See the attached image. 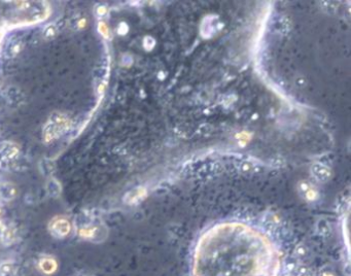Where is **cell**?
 Listing matches in <instances>:
<instances>
[{"label":"cell","mask_w":351,"mask_h":276,"mask_svg":"<svg viewBox=\"0 0 351 276\" xmlns=\"http://www.w3.org/2000/svg\"><path fill=\"white\" fill-rule=\"evenodd\" d=\"M282 255L260 230L241 223L218 225L195 247L193 276H278Z\"/></svg>","instance_id":"cell-1"}]
</instances>
